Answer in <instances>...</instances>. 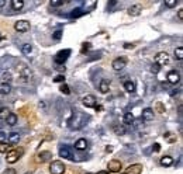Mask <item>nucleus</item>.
Returning a JSON list of instances; mask_svg holds the SVG:
<instances>
[{"label":"nucleus","mask_w":183,"mask_h":174,"mask_svg":"<svg viewBox=\"0 0 183 174\" xmlns=\"http://www.w3.org/2000/svg\"><path fill=\"white\" fill-rule=\"evenodd\" d=\"M6 122H7V125H10V126H14L17 124V115L16 114H13V112H10V115L7 117V119H6Z\"/></svg>","instance_id":"obj_24"},{"label":"nucleus","mask_w":183,"mask_h":174,"mask_svg":"<svg viewBox=\"0 0 183 174\" xmlns=\"http://www.w3.org/2000/svg\"><path fill=\"white\" fill-rule=\"evenodd\" d=\"M10 91H11V86L8 84H2V87H0V94L2 96H7V94H10Z\"/></svg>","instance_id":"obj_25"},{"label":"nucleus","mask_w":183,"mask_h":174,"mask_svg":"<svg viewBox=\"0 0 183 174\" xmlns=\"http://www.w3.org/2000/svg\"><path fill=\"white\" fill-rule=\"evenodd\" d=\"M175 58L178 61H182L183 59V48L182 46H178V48L175 49Z\"/></svg>","instance_id":"obj_28"},{"label":"nucleus","mask_w":183,"mask_h":174,"mask_svg":"<svg viewBox=\"0 0 183 174\" xmlns=\"http://www.w3.org/2000/svg\"><path fill=\"white\" fill-rule=\"evenodd\" d=\"M89 48H90V44H89V42H86V44L83 45V48H82V52H85L86 49H89Z\"/></svg>","instance_id":"obj_42"},{"label":"nucleus","mask_w":183,"mask_h":174,"mask_svg":"<svg viewBox=\"0 0 183 174\" xmlns=\"http://www.w3.org/2000/svg\"><path fill=\"white\" fill-rule=\"evenodd\" d=\"M8 149V145L7 142H4V143H0V153H6Z\"/></svg>","instance_id":"obj_35"},{"label":"nucleus","mask_w":183,"mask_h":174,"mask_svg":"<svg viewBox=\"0 0 183 174\" xmlns=\"http://www.w3.org/2000/svg\"><path fill=\"white\" fill-rule=\"evenodd\" d=\"M159 149H161V147H159V145H158V143H155L154 150H155V152H159Z\"/></svg>","instance_id":"obj_44"},{"label":"nucleus","mask_w":183,"mask_h":174,"mask_svg":"<svg viewBox=\"0 0 183 174\" xmlns=\"http://www.w3.org/2000/svg\"><path fill=\"white\" fill-rule=\"evenodd\" d=\"M79 10H80V8H75V10L70 13V17H79V16H80L82 11H79Z\"/></svg>","instance_id":"obj_38"},{"label":"nucleus","mask_w":183,"mask_h":174,"mask_svg":"<svg viewBox=\"0 0 183 174\" xmlns=\"http://www.w3.org/2000/svg\"><path fill=\"white\" fill-rule=\"evenodd\" d=\"M49 4L54 6V7H58V6H64L65 2H64V0H52V2H49Z\"/></svg>","instance_id":"obj_32"},{"label":"nucleus","mask_w":183,"mask_h":174,"mask_svg":"<svg viewBox=\"0 0 183 174\" xmlns=\"http://www.w3.org/2000/svg\"><path fill=\"white\" fill-rule=\"evenodd\" d=\"M54 81H55V83H64V81H65V76H64V74H58V76L54 79Z\"/></svg>","instance_id":"obj_36"},{"label":"nucleus","mask_w":183,"mask_h":174,"mask_svg":"<svg viewBox=\"0 0 183 174\" xmlns=\"http://www.w3.org/2000/svg\"><path fill=\"white\" fill-rule=\"evenodd\" d=\"M7 142H8V146L17 145V143L20 142V134H18V132H11V134L7 136Z\"/></svg>","instance_id":"obj_14"},{"label":"nucleus","mask_w":183,"mask_h":174,"mask_svg":"<svg viewBox=\"0 0 183 174\" xmlns=\"http://www.w3.org/2000/svg\"><path fill=\"white\" fill-rule=\"evenodd\" d=\"M21 51H23L24 55H30V53L33 52V45L31 44H24L23 46H21Z\"/></svg>","instance_id":"obj_27"},{"label":"nucleus","mask_w":183,"mask_h":174,"mask_svg":"<svg viewBox=\"0 0 183 174\" xmlns=\"http://www.w3.org/2000/svg\"><path fill=\"white\" fill-rule=\"evenodd\" d=\"M169 61H171V58H169L168 52H158L156 55H155V63H156L159 68H161V66L168 65Z\"/></svg>","instance_id":"obj_3"},{"label":"nucleus","mask_w":183,"mask_h":174,"mask_svg":"<svg viewBox=\"0 0 183 174\" xmlns=\"http://www.w3.org/2000/svg\"><path fill=\"white\" fill-rule=\"evenodd\" d=\"M87 174H92V173H87Z\"/></svg>","instance_id":"obj_50"},{"label":"nucleus","mask_w":183,"mask_h":174,"mask_svg":"<svg viewBox=\"0 0 183 174\" xmlns=\"http://www.w3.org/2000/svg\"><path fill=\"white\" fill-rule=\"evenodd\" d=\"M75 149L76 150H86L87 149V141L85 138H80L75 142Z\"/></svg>","instance_id":"obj_17"},{"label":"nucleus","mask_w":183,"mask_h":174,"mask_svg":"<svg viewBox=\"0 0 183 174\" xmlns=\"http://www.w3.org/2000/svg\"><path fill=\"white\" fill-rule=\"evenodd\" d=\"M107 167H109V173H120L123 169V164L120 160H110L109 164H107Z\"/></svg>","instance_id":"obj_6"},{"label":"nucleus","mask_w":183,"mask_h":174,"mask_svg":"<svg viewBox=\"0 0 183 174\" xmlns=\"http://www.w3.org/2000/svg\"><path fill=\"white\" fill-rule=\"evenodd\" d=\"M114 131H116V134L117 135H124L126 134V128L123 125H116L114 126Z\"/></svg>","instance_id":"obj_30"},{"label":"nucleus","mask_w":183,"mask_h":174,"mask_svg":"<svg viewBox=\"0 0 183 174\" xmlns=\"http://www.w3.org/2000/svg\"><path fill=\"white\" fill-rule=\"evenodd\" d=\"M66 170V166L61 160H54L49 164V173L51 174H64Z\"/></svg>","instance_id":"obj_1"},{"label":"nucleus","mask_w":183,"mask_h":174,"mask_svg":"<svg viewBox=\"0 0 183 174\" xmlns=\"http://www.w3.org/2000/svg\"><path fill=\"white\" fill-rule=\"evenodd\" d=\"M141 118H142L145 122L152 121V119H154V109H152V108L142 109V115H141Z\"/></svg>","instance_id":"obj_13"},{"label":"nucleus","mask_w":183,"mask_h":174,"mask_svg":"<svg viewBox=\"0 0 183 174\" xmlns=\"http://www.w3.org/2000/svg\"><path fill=\"white\" fill-rule=\"evenodd\" d=\"M96 97H94L93 94H86L85 97L82 98V103H83V105L85 107H87V108H93V107H96Z\"/></svg>","instance_id":"obj_7"},{"label":"nucleus","mask_w":183,"mask_h":174,"mask_svg":"<svg viewBox=\"0 0 183 174\" xmlns=\"http://www.w3.org/2000/svg\"><path fill=\"white\" fill-rule=\"evenodd\" d=\"M25 174H31V173H25Z\"/></svg>","instance_id":"obj_49"},{"label":"nucleus","mask_w":183,"mask_h":174,"mask_svg":"<svg viewBox=\"0 0 183 174\" xmlns=\"http://www.w3.org/2000/svg\"><path fill=\"white\" fill-rule=\"evenodd\" d=\"M141 173H142V164H139V163L131 164V166H128L127 170L124 171V174H141Z\"/></svg>","instance_id":"obj_11"},{"label":"nucleus","mask_w":183,"mask_h":174,"mask_svg":"<svg viewBox=\"0 0 183 174\" xmlns=\"http://www.w3.org/2000/svg\"><path fill=\"white\" fill-rule=\"evenodd\" d=\"M59 90H61V93H64V94H65V96H69V94H70L69 86H68V84H65V83H64V84L61 86V89H59Z\"/></svg>","instance_id":"obj_31"},{"label":"nucleus","mask_w":183,"mask_h":174,"mask_svg":"<svg viewBox=\"0 0 183 174\" xmlns=\"http://www.w3.org/2000/svg\"><path fill=\"white\" fill-rule=\"evenodd\" d=\"M24 153V149L20 147V149H16V150H11V152H8L7 156H6V162L13 164V163H16L18 159L21 157V154Z\"/></svg>","instance_id":"obj_2"},{"label":"nucleus","mask_w":183,"mask_h":174,"mask_svg":"<svg viewBox=\"0 0 183 174\" xmlns=\"http://www.w3.org/2000/svg\"><path fill=\"white\" fill-rule=\"evenodd\" d=\"M2 174H16V170H14V169H6Z\"/></svg>","instance_id":"obj_41"},{"label":"nucleus","mask_w":183,"mask_h":174,"mask_svg":"<svg viewBox=\"0 0 183 174\" xmlns=\"http://www.w3.org/2000/svg\"><path fill=\"white\" fill-rule=\"evenodd\" d=\"M4 4H6V2H4V0H0V8L4 7Z\"/></svg>","instance_id":"obj_47"},{"label":"nucleus","mask_w":183,"mask_h":174,"mask_svg":"<svg viewBox=\"0 0 183 174\" xmlns=\"http://www.w3.org/2000/svg\"><path fill=\"white\" fill-rule=\"evenodd\" d=\"M57 69L59 70V72H65V66H58Z\"/></svg>","instance_id":"obj_45"},{"label":"nucleus","mask_w":183,"mask_h":174,"mask_svg":"<svg viewBox=\"0 0 183 174\" xmlns=\"http://www.w3.org/2000/svg\"><path fill=\"white\" fill-rule=\"evenodd\" d=\"M159 163L163 167H171L173 164V157H171V156H163V157H161Z\"/></svg>","instance_id":"obj_19"},{"label":"nucleus","mask_w":183,"mask_h":174,"mask_svg":"<svg viewBox=\"0 0 183 174\" xmlns=\"http://www.w3.org/2000/svg\"><path fill=\"white\" fill-rule=\"evenodd\" d=\"M123 122H124L126 125H131V124L134 122V115H132V112H126V114H124V117H123Z\"/></svg>","instance_id":"obj_21"},{"label":"nucleus","mask_w":183,"mask_h":174,"mask_svg":"<svg viewBox=\"0 0 183 174\" xmlns=\"http://www.w3.org/2000/svg\"><path fill=\"white\" fill-rule=\"evenodd\" d=\"M4 142H7V134L6 132H0V143H4Z\"/></svg>","instance_id":"obj_37"},{"label":"nucleus","mask_w":183,"mask_h":174,"mask_svg":"<svg viewBox=\"0 0 183 174\" xmlns=\"http://www.w3.org/2000/svg\"><path fill=\"white\" fill-rule=\"evenodd\" d=\"M165 138H166L169 142H175V141H176V136H172L171 132H168V134L165 135Z\"/></svg>","instance_id":"obj_40"},{"label":"nucleus","mask_w":183,"mask_h":174,"mask_svg":"<svg viewBox=\"0 0 183 174\" xmlns=\"http://www.w3.org/2000/svg\"><path fill=\"white\" fill-rule=\"evenodd\" d=\"M97 174H109V171H106V170H102V171H99Z\"/></svg>","instance_id":"obj_48"},{"label":"nucleus","mask_w":183,"mask_h":174,"mask_svg":"<svg viewBox=\"0 0 183 174\" xmlns=\"http://www.w3.org/2000/svg\"><path fill=\"white\" fill-rule=\"evenodd\" d=\"M159 69H161V68H159V66L156 65V63H154V65H152V68H151V72H152V73H155V74H156V73L159 72Z\"/></svg>","instance_id":"obj_39"},{"label":"nucleus","mask_w":183,"mask_h":174,"mask_svg":"<svg viewBox=\"0 0 183 174\" xmlns=\"http://www.w3.org/2000/svg\"><path fill=\"white\" fill-rule=\"evenodd\" d=\"M69 55H70V49H62V51H59L55 55V62H57L58 65H62L69 58Z\"/></svg>","instance_id":"obj_4"},{"label":"nucleus","mask_w":183,"mask_h":174,"mask_svg":"<svg viewBox=\"0 0 183 174\" xmlns=\"http://www.w3.org/2000/svg\"><path fill=\"white\" fill-rule=\"evenodd\" d=\"M168 81H169L171 84H178V83L180 81L179 72H176V70H171V72L168 73Z\"/></svg>","instance_id":"obj_12"},{"label":"nucleus","mask_w":183,"mask_h":174,"mask_svg":"<svg viewBox=\"0 0 183 174\" xmlns=\"http://www.w3.org/2000/svg\"><path fill=\"white\" fill-rule=\"evenodd\" d=\"M20 74L24 80H31V77H33V72H31L30 68H27V66H23V68H21Z\"/></svg>","instance_id":"obj_16"},{"label":"nucleus","mask_w":183,"mask_h":174,"mask_svg":"<svg viewBox=\"0 0 183 174\" xmlns=\"http://www.w3.org/2000/svg\"><path fill=\"white\" fill-rule=\"evenodd\" d=\"M124 89H126V91H128V93H134L135 91V83L134 81H124Z\"/></svg>","instance_id":"obj_22"},{"label":"nucleus","mask_w":183,"mask_h":174,"mask_svg":"<svg viewBox=\"0 0 183 174\" xmlns=\"http://www.w3.org/2000/svg\"><path fill=\"white\" fill-rule=\"evenodd\" d=\"M154 108L156 109V111H158L159 114H163V112H165V105H163L162 103H155Z\"/></svg>","instance_id":"obj_29"},{"label":"nucleus","mask_w":183,"mask_h":174,"mask_svg":"<svg viewBox=\"0 0 183 174\" xmlns=\"http://www.w3.org/2000/svg\"><path fill=\"white\" fill-rule=\"evenodd\" d=\"M178 18H179V20H183V8L178 11Z\"/></svg>","instance_id":"obj_43"},{"label":"nucleus","mask_w":183,"mask_h":174,"mask_svg":"<svg viewBox=\"0 0 183 174\" xmlns=\"http://www.w3.org/2000/svg\"><path fill=\"white\" fill-rule=\"evenodd\" d=\"M52 38H54L55 41H59V40H61V38H62V31H61V30L55 31V33L52 34Z\"/></svg>","instance_id":"obj_33"},{"label":"nucleus","mask_w":183,"mask_h":174,"mask_svg":"<svg viewBox=\"0 0 183 174\" xmlns=\"http://www.w3.org/2000/svg\"><path fill=\"white\" fill-rule=\"evenodd\" d=\"M8 115H10V109L6 108V107H3V108H0V119H3V121H6Z\"/></svg>","instance_id":"obj_26"},{"label":"nucleus","mask_w":183,"mask_h":174,"mask_svg":"<svg viewBox=\"0 0 183 174\" xmlns=\"http://www.w3.org/2000/svg\"><path fill=\"white\" fill-rule=\"evenodd\" d=\"M176 4H178V0H165V6L168 7H175Z\"/></svg>","instance_id":"obj_34"},{"label":"nucleus","mask_w":183,"mask_h":174,"mask_svg":"<svg viewBox=\"0 0 183 174\" xmlns=\"http://www.w3.org/2000/svg\"><path fill=\"white\" fill-rule=\"evenodd\" d=\"M124 48L126 49H130V48H134V45L131 44V45H124Z\"/></svg>","instance_id":"obj_46"},{"label":"nucleus","mask_w":183,"mask_h":174,"mask_svg":"<svg viewBox=\"0 0 183 174\" xmlns=\"http://www.w3.org/2000/svg\"><path fill=\"white\" fill-rule=\"evenodd\" d=\"M11 73L7 72V70H3V72L0 73V81H2V84H7L8 81L11 80Z\"/></svg>","instance_id":"obj_18"},{"label":"nucleus","mask_w":183,"mask_h":174,"mask_svg":"<svg viewBox=\"0 0 183 174\" xmlns=\"http://www.w3.org/2000/svg\"><path fill=\"white\" fill-rule=\"evenodd\" d=\"M141 10H142V6H141V4H134V6H131V7L128 8V14L132 17H137L141 14Z\"/></svg>","instance_id":"obj_15"},{"label":"nucleus","mask_w":183,"mask_h":174,"mask_svg":"<svg viewBox=\"0 0 183 174\" xmlns=\"http://www.w3.org/2000/svg\"><path fill=\"white\" fill-rule=\"evenodd\" d=\"M11 7L13 10H21L24 7V2L23 0H11Z\"/></svg>","instance_id":"obj_23"},{"label":"nucleus","mask_w":183,"mask_h":174,"mask_svg":"<svg viewBox=\"0 0 183 174\" xmlns=\"http://www.w3.org/2000/svg\"><path fill=\"white\" fill-rule=\"evenodd\" d=\"M14 30L17 33H27L30 30V23L27 20H18L14 24Z\"/></svg>","instance_id":"obj_5"},{"label":"nucleus","mask_w":183,"mask_h":174,"mask_svg":"<svg viewBox=\"0 0 183 174\" xmlns=\"http://www.w3.org/2000/svg\"><path fill=\"white\" fill-rule=\"evenodd\" d=\"M58 153H59V156L61 157H64V159H69V160H73V154H72V152H70V149L68 147V146H65V145H61L59 146V149H58Z\"/></svg>","instance_id":"obj_8"},{"label":"nucleus","mask_w":183,"mask_h":174,"mask_svg":"<svg viewBox=\"0 0 183 174\" xmlns=\"http://www.w3.org/2000/svg\"><path fill=\"white\" fill-rule=\"evenodd\" d=\"M37 162L38 163H45V162H49L51 159H52V153L48 152V150H44V152H40V153L37 154Z\"/></svg>","instance_id":"obj_10"},{"label":"nucleus","mask_w":183,"mask_h":174,"mask_svg":"<svg viewBox=\"0 0 183 174\" xmlns=\"http://www.w3.org/2000/svg\"><path fill=\"white\" fill-rule=\"evenodd\" d=\"M99 90H100V93H103V94H107V93H109V90H110L109 81H107V80H102V81H100Z\"/></svg>","instance_id":"obj_20"},{"label":"nucleus","mask_w":183,"mask_h":174,"mask_svg":"<svg viewBox=\"0 0 183 174\" xmlns=\"http://www.w3.org/2000/svg\"><path fill=\"white\" fill-rule=\"evenodd\" d=\"M126 65H127V61L124 59V58H117V59H114L113 63H111V66H113V69L116 70V72L123 70L124 68H126Z\"/></svg>","instance_id":"obj_9"}]
</instances>
